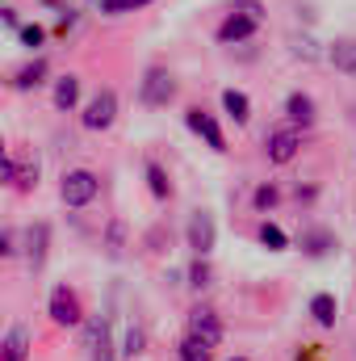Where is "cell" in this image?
<instances>
[{
  "label": "cell",
  "mask_w": 356,
  "mask_h": 361,
  "mask_svg": "<svg viewBox=\"0 0 356 361\" xmlns=\"http://www.w3.org/2000/svg\"><path fill=\"white\" fill-rule=\"evenodd\" d=\"M46 315H51V324H55V328H80V324H84L80 294H76L68 281L51 286V294H46Z\"/></svg>",
  "instance_id": "cell-1"
},
{
  "label": "cell",
  "mask_w": 356,
  "mask_h": 361,
  "mask_svg": "<svg viewBox=\"0 0 356 361\" xmlns=\"http://www.w3.org/2000/svg\"><path fill=\"white\" fill-rule=\"evenodd\" d=\"M96 193H101V177H96L92 169H72V173H63V185H59L63 206L84 210V206L96 202Z\"/></svg>",
  "instance_id": "cell-2"
},
{
  "label": "cell",
  "mask_w": 356,
  "mask_h": 361,
  "mask_svg": "<svg viewBox=\"0 0 356 361\" xmlns=\"http://www.w3.org/2000/svg\"><path fill=\"white\" fill-rule=\"evenodd\" d=\"M139 101L151 109H164L168 101H177V76L168 68H147V76L139 85Z\"/></svg>",
  "instance_id": "cell-3"
},
{
  "label": "cell",
  "mask_w": 356,
  "mask_h": 361,
  "mask_svg": "<svg viewBox=\"0 0 356 361\" xmlns=\"http://www.w3.org/2000/svg\"><path fill=\"white\" fill-rule=\"evenodd\" d=\"M184 324H189V332H184V336H197V341H205L210 349H218V345H222V336H227V328H222L218 311H214V307H201V302L189 311V319H184Z\"/></svg>",
  "instance_id": "cell-4"
},
{
  "label": "cell",
  "mask_w": 356,
  "mask_h": 361,
  "mask_svg": "<svg viewBox=\"0 0 356 361\" xmlns=\"http://www.w3.org/2000/svg\"><path fill=\"white\" fill-rule=\"evenodd\" d=\"M113 122H117V92H113V89H101L89 105H84L80 126H84V130H109Z\"/></svg>",
  "instance_id": "cell-5"
},
{
  "label": "cell",
  "mask_w": 356,
  "mask_h": 361,
  "mask_svg": "<svg viewBox=\"0 0 356 361\" xmlns=\"http://www.w3.org/2000/svg\"><path fill=\"white\" fill-rule=\"evenodd\" d=\"M184 235H189V248H193V257H210V252H214V244H218L214 214H210V210H193V214H189V227H184Z\"/></svg>",
  "instance_id": "cell-6"
},
{
  "label": "cell",
  "mask_w": 356,
  "mask_h": 361,
  "mask_svg": "<svg viewBox=\"0 0 356 361\" xmlns=\"http://www.w3.org/2000/svg\"><path fill=\"white\" fill-rule=\"evenodd\" d=\"M298 152H302V130H293V126H281L265 139V156L272 164H289Z\"/></svg>",
  "instance_id": "cell-7"
},
{
  "label": "cell",
  "mask_w": 356,
  "mask_h": 361,
  "mask_svg": "<svg viewBox=\"0 0 356 361\" xmlns=\"http://www.w3.org/2000/svg\"><path fill=\"white\" fill-rule=\"evenodd\" d=\"M256 30H260V21H252V17H243V13H227V17L218 21L214 38H218L222 47H235V42H248Z\"/></svg>",
  "instance_id": "cell-8"
},
{
  "label": "cell",
  "mask_w": 356,
  "mask_h": 361,
  "mask_svg": "<svg viewBox=\"0 0 356 361\" xmlns=\"http://www.w3.org/2000/svg\"><path fill=\"white\" fill-rule=\"evenodd\" d=\"M285 122H289L293 130H298V126H302V130L314 126V122H319L314 97H310V92H289V97H285Z\"/></svg>",
  "instance_id": "cell-9"
},
{
  "label": "cell",
  "mask_w": 356,
  "mask_h": 361,
  "mask_svg": "<svg viewBox=\"0 0 356 361\" xmlns=\"http://www.w3.org/2000/svg\"><path fill=\"white\" fill-rule=\"evenodd\" d=\"M184 122H189V130H193V135H201L214 152H227V135H222V126L214 122V114H205V109H189V114H184Z\"/></svg>",
  "instance_id": "cell-10"
},
{
  "label": "cell",
  "mask_w": 356,
  "mask_h": 361,
  "mask_svg": "<svg viewBox=\"0 0 356 361\" xmlns=\"http://www.w3.org/2000/svg\"><path fill=\"white\" fill-rule=\"evenodd\" d=\"M25 357H30V328L25 324H13L0 336V361H25Z\"/></svg>",
  "instance_id": "cell-11"
},
{
  "label": "cell",
  "mask_w": 356,
  "mask_h": 361,
  "mask_svg": "<svg viewBox=\"0 0 356 361\" xmlns=\"http://www.w3.org/2000/svg\"><path fill=\"white\" fill-rule=\"evenodd\" d=\"M310 319L319 324V328H336V315H340V302H336V294H327V290H319V294H310Z\"/></svg>",
  "instance_id": "cell-12"
},
{
  "label": "cell",
  "mask_w": 356,
  "mask_h": 361,
  "mask_svg": "<svg viewBox=\"0 0 356 361\" xmlns=\"http://www.w3.org/2000/svg\"><path fill=\"white\" fill-rule=\"evenodd\" d=\"M89 349H92V361H117V349H113V336H109L105 319L89 324Z\"/></svg>",
  "instance_id": "cell-13"
},
{
  "label": "cell",
  "mask_w": 356,
  "mask_h": 361,
  "mask_svg": "<svg viewBox=\"0 0 356 361\" xmlns=\"http://www.w3.org/2000/svg\"><path fill=\"white\" fill-rule=\"evenodd\" d=\"M327 59H331L336 72L356 76V38H336V42L327 47Z\"/></svg>",
  "instance_id": "cell-14"
},
{
  "label": "cell",
  "mask_w": 356,
  "mask_h": 361,
  "mask_svg": "<svg viewBox=\"0 0 356 361\" xmlns=\"http://www.w3.org/2000/svg\"><path fill=\"white\" fill-rule=\"evenodd\" d=\"M222 109H227V118L235 126H248V118H252V101H248V92H239V89H222Z\"/></svg>",
  "instance_id": "cell-15"
},
{
  "label": "cell",
  "mask_w": 356,
  "mask_h": 361,
  "mask_svg": "<svg viewBox=\"0 0 356 361\" xmlns=\"http://www.w3.org/2000/svg\"><path fill=\"white\" fill-rule=\"evenodd\" d=\"M80 101V76H59L55 80V109L59 114H72Z\"/></svg>",
  "instance_id": "cell-16"
},
{
  "label": "cell",
  "mask_w": 356,
  "mask_h": 361,
  "mask_svg": "<svg viewBox=\"0 0 356 361\" xmlns=\"http://www.w3.org/2000/svg\"><path fill=\"white\" fill-rule=\"evenodd\" d=\"M143 173H147V189H151V197H160V202H168L172 197V180L164 173V164L160 160H147L143 164Z\"/></svg>",
  "instance_id": "cell-17"
},
{
  "label": "cell",
  "mask_w": 356,
  "mask_h": 361,
  "mask_svg": "<svg viewBox=\"0 0 356 361\" xmlns=\"http://www.w3.org/2000/svg\"><path fill=\"white\" fill-rule=\"evenodd\" d=\"M289 55L293 59H306V63H314V59H323L327 51L310 38V34H289Z\"/></svg>",
  "instance_id": "cell-18"
},
{
  "label": "cell",
  "mask_w": 356,
  "mask_h": 361,
  "mask_svg": "<svg viewBox=\"0 0 356 361\" xmlns=\"http://www.w3.org/2000/svg\"><path fill=\"white\" fill-rule=\"evenodd\" d=\"M143 349H147V332H143L139 324H130L126 336H122V349H117V353H122L126 361H134V357H143Z\"/></svg>",
  "instance_id": "cell-19"
},
{
  "label": "cell",
  "mask_w": 356,
  "mask_h": 361,
  "mask_svg": "<svg viewBox=\"0 0 356 361\" xmlns=\"http://www.w3.org/2000/svg\"><path fill=\"white\" fill-rule=\"evenodd\" d=\"M177 357L180 361H214V349L205 341H197V336H184L177 345Z\"/></svg>",
  "instance_id": "cell-20"
},
{
  "label": "cell",
  "mask_w": 356,
  "mask_h": 361,
  "mask_svg": "<svg viewBox=\"0 0 356 361\" xmlns=\"http://www.w3.org/2000/svg\"><path fill=\"white\" fill-rule=\"evenodd\" d=\"M42 80H46V59H34L30 68H21V72H17V89H21V92L38 89Z\"/></svg>",
  "instance_id": "cell-21"
},
{
  "label": "cell",
  "mask_w": 356,
  "mask_h": 361,
  "mask_svg": "<svg viewBox=\"0 0 356 361\" xmlns=\"http://www.w3.org/2000/svg\"><path fill=\"white\" fill-rule=\"evenodd\" d=\"M122 248H126V223L122 219H109V227H105V252L109 257H122Z\"/></svg>",
  "instance_id": "cell-22"
},
{
  "label": "cell",
  "mask_w": 356,
  "mask_h": 361,
  "mask_svg": "<svg viewBox=\"0 0 356 361\" xmlns=\"http://www.w3.org/2000/svg\"><path fill=\"white\" fill-rule=\"evenodd\" d=\"M256 235H260V244H265L268 252H285V248H289V235H285L276 223H260V231H256Z\"/></svg>",
  "instance_id": "cell-23"
},
{
  "label": "cell",
  "mask_w": 356,
  "mask_h": 361,
  "mask_svg": "<svg viewBox=\"0 0 356 361\" xmlns=\"http://www.w3.org/2000/svg\"><path fill=\"white\" fill-rule=\"evenodd\" d=\"M189 286H193V290H210V286H214V269H210L205 257H197V261L189 265Z\"/></svg>",
  "instance_id": "cell-24"
},
{
  "label": "cell",
  "mask_w": 356,
  "mask_h": 361,
  "mask_svg": "<svg viewBox=\"0 0 356 361\" xmlns=\"http://www.w3.org/2000/svg\"><path fill=\"white\" fill-rule=\"evenodd\" d=\"M276 202H281V189H276V185H268V180H265V185H256V193H252V206H256L260 214H268Z\"/></svg>",
  "instance_id": "cell-25"
},
{
  "label": "cell",
  "mask_w": 356,
  "mask_h": 361,
  "mask_svg": "<svg viewBox=\"0 0 356 361\" xmlns=\"http://www.w3.org/2000/svg\"><path fill=\"white\" fill-rule=\"evenodd\" d=\"M302 248H306L310 257H323L327 248H336V240H331L327 231H306V235H302Z\"/></svg>",
  "instance_id": "cell-26"
},
{
  "label": "cell",
  "mask_w": 356,
  "mask_h": 361,
  "mask_svg": "<svg viewBox=\"0 0 356 361\" xmlns=\"http://www.w3.org/2000/svg\"><path fill=\"white\" fill-rule=\"evenodd\" d=\"M42 257H46V223H38L30 231V261H34V269H42Z\"/></svg>",
  "instance_id": "cell-27"
},
{
  "label": "cell",
  "mask_w": 356,
  "mask_h": 361,
  "mask_svg": "<svg viewBox=\"0 0 356 361\" xmlns=\"http://www.w3.org/2000/svg\"><path fill=\"white\" fill-rule=\"evenodd\" d=\"M151 0H101V13L117 17V13H134V8H147Z\"/></svg>",
  "instance_id": "cell-28"
},
{
  "label": "cell",
  "mask_w": 356,
  "mask_h": 361,
  "mask_svg": "<svg viewBox=\"0 0 356 361\" xmlns=\"http://www.w3.org/2000/svg\"><path fill=\"white\" fill-rule=\"evenodd\" d=\"M231 13H243V17L260 21V17H265V4H260V0H231Z\"/></svg>",
  "instance_id": "cell-29"
},
{
  "label": "cell",
  "mask_w": 356,
  "mask_h": 361,
  "mask_svg": "<svg viewBox=\"0 0 356 361\" xmlns=\"http://www.w3.org/2000/svg\"><path fill=\"white\" fill-rule=\"evenodd\" d=\"M17 34H21L25 47H42V42H46V30H42V25H17Z\"/></svg>",
  "instance_id": "cell-30"
},
{
  "label": "cell",
  "mask_w": 356,
  "mask_h": 361,
  "mask_svg": "<svg viewBox=\"0 0 356 361\" xmlns=\"http://www.w3.org/2000/svg\"><path fill=\"white\" fill-rule=\"evenodd\" d=\"M17 185H21V189H34V185H38V164H17Z\"/></svg>",
  "instance_id": "cell-31"
},
{
  "label": "cell",
  "mask_w": 356,
  "mask_h": 361,
  "mask_svg": "<svg viewBox=\"0 0 356 361\" xmlns=\"http://www.w3.org/2000/svg\"><path fill=\"white\" fill-rule=\"evenodd\" d=\"M13 177H17V164L0 156V185H8V180H13Z\"/></svg>",
  "instance_id": "cell-32"
},
{
  "label": "cell",
  "mask_w": 356,
  "mask_h": 361,
  "mask_svg": "<svg viewBox=\"0 0 356 361\" xmlns=\"http://www.w3.org/2000/svg\"><path fill=\"white\" fill-rule=\"evenodd\" d=\"M293 361H319V349H314V345H306V349H302Z\"/></svg>",
  "instance_id": "cell-33"
},
{
  "label": "cell",
  "mask_w": 356,
  "mask_h": 361,
  "mask_svg": "<svg viewBox=\"0 0 356 361\" xmlns=\"http://www.w3.org/2000/svg\"><path fill=\"white\" fill-rule=\"evenodd\" d=\"M0 257H13V248H8V235H0Z\"/></svg>",
  "instance_id": "cell-34"
},
{
  "label": "cell",
  "mask_w": 356,
  "mask_h": 361,
  "mask_svg": "<svg viewBox=\"0 0 356 361\" xmlns=\"http://www.w3.org/2000/svg\"><path fill=\"white\" fill-rule=\"evenodd\" d=\"M227 361H252V357H243V353H235V357H227Z\"/></svg>",
  "instance_id": "cell-35"
},
{
  "label": "cell",
  "mask_w": 356,
  "mask_h": 361,
  "mask_svg": "<svg viewBox=\"0 0 356 361\" xmlns=\"http://www.w3.org/2000/svg\"><path fill=\"white\" fill-rule=\"evenodd\" d=\"M0 156H4V143H0Z\"/></svg>",
  "instance_id": "cell-36"
}]
</instances>
